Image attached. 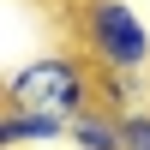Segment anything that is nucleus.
Listing matches in <instances>:
<instances>
[{
  "mask_svg": "<svg viewBox=\"0 0 150 150\" xmlns=\"http://www.w3.org/2000/svg\"><path fill=\"white\" fill-rule=\"evenodd\" d=\"M0 102L36 120H78L90 102H102V66L84 48H42V54L18 60L0 78Z\"/></svg>",
  "mask_w": 150,
  "mask_h": 150,
  "instance_id": "1",
  "label": "nucleus"
},
{
  "mask_svg": "<svg viewBox=\"0 0 150 150\" xmlns=\"http://www.w3.org/2000/svg\"><path fill=\"white\" fill-rule=\"evenodd\" d=\"M78 48L102 72H150V18L132 0H78Z\"/></svg>",
  "mask_w": 150,
  "mask_h": 150,
  "instance_id": "2",
  "label": "nucleus"
},
{
  "mask_svg": "<svg viewBox=\"0 0 150 150\" xmlns=\"http://www.w3.org/2000/svg\"><path fill=\"white\" fill-rule=\"evenodd\" d=\"M66 144H72V150H126L120 114H114L108 102H90L78 120H66Z\"/></svg>",
  "mask_w": 150,
  "mask_h": 150,
  "instance_id": "3",
  "label": "nucleus"
},
{
  "mask_svg": "<svg viewBox=\"0 0 150 150\" xmlns=\"http://www.w3.org/2000/svg\"><path fill=\"white\" fill-rule=\"evenodd\" d=\"M30 144H66V126H60V120L18 114V108L0 102V150H30Z\"/></svg>",
  "mask_w": 150,
  "mask_h": 150,
  "instance_id": "4",
  "label": "nucleus"
},
{
  "mask_svg": "<svg viewBox=\"0 0 150 150\" xmlns=\"http://www.w3.org/2000/svg\"><path fill=\"white\" fill-rule=\"evenodd\" d=\"M120 138H126V150H150V108H126L120 114Z\"/></svg>",
  "mask_w": 150,
  "mask_h": 150,
  "instance_id": "5",
  "label": "nucleus"
},
{
  "mask_svg": "<svg viewBox=\"0 0 150 150\" xmlns=\"http://www.w3.org/2000/svg\"><path fill=\"white\" fill-rule=\"evenodd\" d=\"M30 150H54V144H30Z\"/></svg>",
  "mask_w": 150,
  "mask_h": 150,
  "instance_id": "6",
  "label": "nucleus"
}]
</instances>
